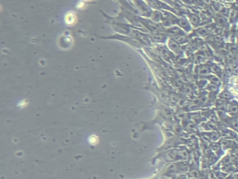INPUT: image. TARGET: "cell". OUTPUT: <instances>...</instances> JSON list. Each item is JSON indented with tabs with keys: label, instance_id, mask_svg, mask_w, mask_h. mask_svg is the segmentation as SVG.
<instances>
[{
	"label": "cell",
	"instance_id": "277c9868",
	"mask_svg": "<svg viewBox=\"0 0 238 179\" xmlns=\"http://www.w3.org/2000/svg\"><path fill=\"white\" fill-rule=\"evenodd\" d=\"M238 112V106L236 104H233L230 106V113L232 114H236Z\"/></svg>",
	"mask_w": 238,
	"mask_h": 179
},
{
	"label": "cell",
	"instance_id": "8992f818",
	"mask_svg": "<svg viewBox=\"0 0 238 179\" xmlns=\"http://www.w3.org/2000/svg\"><path fill=\"white\" fill-rule=\"evenodd\" d=\"M208 74V69L206 68V67H203L201 70H200V75L201 76H205V75H207Z\"/></svg>",
	"mask_w": 238,
	"mask_h": 179
},
{
	"label": "cell",
	"instance_id": "5b68a950",
	"mask_svg": "<svg viewBox=\"0 0 238 179\" xmlns=\"http://www.w3.org/2000/svg\"><path fill=\"white\" fill-rule=\"evenodd\" d=\"M88 142L90 144H96L98 142V137L96 135H91L89 138H88Z\"/></svg>",
	"mask_w": 238,
	"mask_h": 179
},
{
	"label": "cell",
	"instance_id": "7a4b0ae2",
	"mask_svg": "<svg viewBox=\"0 0 238 179\" xmlns=\"http://www.w3.org/2000/svg\"><path fill=\"white\" fill-rule=\"evenodd\" d=\"M64 20H65V23L67 24H74L76 22V16L74 12H68L65 15Z\"/></svg>",
	"mask_w": 238,
	"mask_h": 179
},
{
	"label": "cell",
	"instance_id": "6da1fadb",
	"mask_svg": "<svg viewBox=\"0 0 238 179\" xmlns=\"http://www.w3.org/2000/svg\"><path fill=\"white\" fill-rule=\"evenodd\" d=\"M176 24H180L181 28L184 29L185 31H190V29H191V26H190V24H189V23L187 22L186 19H183V18L178 19V21H177Z\"/></svg>",
	"mask_w": 238,
	"mask_h": 179
},
{
	"label": "cell",
	"instance_id": "3957f363",
	"mask_svg": "<svg viewBox=\"0 0 238 179\" xmlns=\"http://www.w3.org/2000/svg\"><path fill=\"white\" fill-rule=\"evenodd\" d=\"M190 20H191V23H192L193 25H198V24H199L200 19H199V17H198L197 15H195V14H191V15H190Z\"/></svg>",
	"mask_w": 238,
	"mask_h": 179
}]
</instances>
